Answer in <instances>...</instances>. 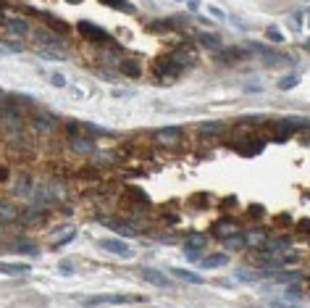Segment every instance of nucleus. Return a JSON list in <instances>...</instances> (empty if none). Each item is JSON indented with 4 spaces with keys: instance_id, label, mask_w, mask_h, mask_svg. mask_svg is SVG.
Returning a JSON list of instances; mask_svg holds the SVG:
<instances>
[{
    "instance_id": "obj_1",
    "label": "nucleus",
    "mask_w": 310,
    "mask_h": 308,
    "mask_svg": "<svg viewBox=\"0 0 310 308\" xmlns=\"http://www.w3.org/2000/svg\"><path fill=\"white\" fill-rule=\"evenodd\" d=\"M134 303H145V295H126V292H100L87 298L84 305H134Z\"/></svg>"
},
{
    "instance_id": "obj_2",
    "label": "nucleus",
    "mask_w": 310,
    "mask_h": 308,
    "mask_svg": "<svg viewBox=\"0 0 310 308\" xmlns=\"http://www.w3.org/2000/svg\"><path fill=\"white\" fill-rule=\"evenodd\" d=\"M37 45H40V55L42 58H55V61H63L66 58V48L55 40V34H48V32H37Z\"/></svg>"
},
{
    "instance_id": "obj_3",
    "label": "nucleus",
    "mask_w": 310,
    "mask_h": 308,
    "mask_svg": "<svg viewBox=\"0 0 310 308\" xmlns=\"http://www.w3.org/2000/svg\"><path fill=\"white\" fill-rule=\"evenodd\" d=\"M102 250H108V253H113V256H121V258H129L132 256V248L124 243V240H113V237H108V240H100L97 243Z\"/></svg>"
},
{
    "instance_id": "obj_4",
    "label": "nucleus",
    "mask_w": 310,
    "mask_h": 308,
    "mask_svg": "<svg viewBox=\"0 0 310 308\" xmlns=\"http://www.w3.org/2000/svg\"><path fill=\"white\" fill-rule=\"evenodd\" d=\"M32 129H34V134H50L55 129V119L50 116V113H34Z\"/></svg>"
},
{
    "instance_id": "obj_5",
    "label": "nucleus",
    "mask_w": 310,
    "mask_h": 308,
    "mask_svg": "<svg viewBox=\"0 0 310 308\" xmlns=\"http://www.w3.org/2000/svg\"><path fill=\"white\" fill-rule=\"evenodd\" d=\"M155 71H158V76H160V74H166V76H176L179 71H184V68H181V66L174 61V55L168 53V55H163V58H158V61H155Z\"/></svg>"
},
{
    "instance_id": "obj_6",
    "label": "nucleus",
    "mask_w": 310,
    "mask_h": 308,
    "mask_svg": "<svg viewBox=\"0 0 310 308\" xmlns=\"http://www.w3.org/2000/svg\"><path fill=\"white\" fill-rule=\"evenodd\" d=\"M0 121H3V127H6V129L19 132V129H21V113H19V108L6 106L3 111H0Z\"/></svg>"
},
{
    "instance_id": "obj_7",
    "label": "nucleus",
    "mask_w": 310,
    "mask_h": 308,
    "mask_svg": "<svg viewBox=\"0 0 310 308\" xmlns=\"http://www.w3.org/2000/svg\"><path fill=\"white\" fill-rule=\"evenodd\" d=\"M140 277L145 279V282H150V284H155V287H171V282H168V277L163 271H158V269H150V266H145V269H140Z\"/></svg>"
},
{
    "instance_id": "obj_8",
    "label": "nucleus",
    "mask_w": 310,
    "mask_h": 308,
    "mask_svg": "<svg viewBox=\"0 0 310 308\" xmlns=\"http://www.w3.org/2000/svg\"><path fill=\"white\" fill-rule=\"evenodd\" d=\"M79 32H82L87 40H92V42H108L106 29H102V27H95V24H89V21H79Z\"/></svg>"
},
{
    "instance_id": "obj_9",
    "label": "nucleus",
    "mask_w": 310,
    "mask_h": 308,
    "mask_svg": "<svg viewBox=\"0 0 310 308\" xmlns=\"http://www.w3.org/2000/svg\"><path fill=\"white\" fill-rule=\"evenodd\" d=\"M3 27H8V32L16 34V37H27V34H29V21L21 19V16H11V19H6Z\"/></svg>"
},
{
    "instance_id": "obj_10",
    "label": "nucleus",
    "mask_w": 310,
    "mask_h": 308,
    "mask_svg": "<svg viewBox=\"0 0 310 308\" xmlns=\"http://www.w3.org/2000/svg\"><path fill=\"white\" fill-rule=\"evenodd\" d=\"M71 147L76 153L89 156V153H95V140L89 134H76V137H71Z\"/></svg>"
},
{
    "instance_id": "obj_11",
    "label": "nucleus",
    "mask_w": 310,
    "mask_h": 308,
    "mask_svg": "<svg viewBox=\"0 0 310 308\" xmlns=\"http://www.w3.org/2000/svg\"><path fill=\"white\" fill-rule=\"evenodd\" d=\"M155 140H158L160 145H174V142L181 140V129H179V127H163V129L155 132Z\"/></svg>"
},
{
    "instance_id": "obj_12",
    "label": "nucleus",
    "mask_w": 310,
    "mask_h": 308,
    "mask_svg": "<svg viewBox=\"0 0 310 308\" xmlns=\"http://www.w3.org/2000/svg\"><path fill=\"white\" fill-rule=\"evenodd\" d=\"M200 269H221V266H226V256L224 253H211V256H200L197 261H194Z\"/></svg>"
},
{
    "instance_id": "obj_13",
    "label": "nucleus",
    "mask_w": 310,
    "mask_h": 308,
    "mask_svg": "<svg viewBox=\"0 0 310 308\" xmlns=\"http://www.w3.org/2000/svg\"><path fill=\"white\" fill-rule=\"evenodd\" d=\"M213 232H216L218 237L229 240V237H237V235H242V226H239V224H234V221H221V224H216V226H213Z\"/></svg>"
},
{
    "instance_id": "obj_14",
    "label": "nucleus",
    "mask_w": 310,
    "mask_h": 308,
    "mask_svg": "<svg viewBox=\"0 0 310 308\" xmlns=\"http://www.w3.org/2000/svg\"><path fill=\"white\" fill-rule=\"evenodd\" d=\"M184 250H187L189 258L197 261V258L202 256V250H205V237H189V243L184 245Z\"/></svg>"
},
{
    "instance_id": "obj_15",
    "label": "nucleus",
    "mask_w": 310,
    "mask_h": 308,
    "mask_svg": "<svg viewBox=\"0 0 310 308\" xmlns=\"http://www.w3.org/2000/svg\"><path fill=\"white\" fill-rule=\"evenodd\" d=\"M119 71H124L126 76L137 79V76L142 74V66H140V61H134V58H124V61L119 63Z\"/></svg>"
},
{
    "instance_id": "obj_16",
    "label": "nucleus",
    "mask_w": 310,
    "mask_h": 308,
    "mask_svg": "<svg viewBox=\"0 0 310 308\" xmlns=\"http://www.w3.org/2000/svg\"><path fill=\"white\" fill-rule=\"evenodd\" d=\"M16 216H19L16 205H11V203H3V200H0V224L16 221Z\"/></svg>"
},
{
    "instance_id": "obj_17",
    "label": "nucleus",
    "mask_w": 310,
    "mask_h": 308,
    "mask_svg": "<svg viewBox=\"0 0 310 308\" xmlns=\"http://www.w3.org/2000/svg\"><path fill=\"white\" fill-rule=\"evenodd\" d=\"M200 45L208 50H221V37L218 34H211V32H202L200 34Z\"/></svg>"
},
{
    "instance_id": "obj_18",
    "label": "nucleus",
    "mask_w": 310,
    "mask_h": 308,
    "mask_svg": "<svg viewBox=\"0 0 310 308\" xmlns=\"http://www.w3.org/2000/svg\"><path fill=\"white\" fill-rule=\"evenodd\" d=\"M174 277L181 279V282H187V284H200V282H202L200 274H194V271H189V269H174Z\"/></svg>"
},
{
    "instance_id": "obj_19",
    "label": "nucleus",
    "mask_w": 310,
    "mask_h": 308,
    "mask_svg": "<svg viewBox=\"0 0 310 308\" xmlns=\"http://www.w3.org/2000/svg\"><path fill=\"white\" fill-rule=\"evenodd\" d=\"M76 237V229L74 226H66V229H55V245H66V243H71V240Z\"/></svg>"
},
{
    "instance_id": "obj_20",
    "label": "nucleus",
    "mask_w": 310,
    "mask_h": 308,
    "mask_svg": "<svg viewBox=\"0 0 310 308\" xmlns=\"http://www.w3.org/2000/svg\"><path fill=\"white\" fill-rule=\"evenodd\" d=\"M0 274L19 277V274H29V266H27V264H0Z\"/></svg>"
},
{
    "instance_id": "obj_21",
    "label": "nucleus",
    "mask_w": 310,
    "mask_h": 308,
    "mask_svg": "<svg viewBox=\"0 0 310 308\" xmlns=\"http://www.w3.org/2000/svg\"><path fill=\"white\" fill-rule=\"evenodd\" d=\"M11 250H14V253H24V256H37L40 253V248L34 243H14Z\"/></svg>"
},
{
    "instance_id": "obj_22",
    "label": "nucleus",
    "mask_w": 310,
    "mask_h": 308,
    "mask_svg": "<svg viewBox=\"0 0 310 308\" xmlns=\"http://www.w3.org/2000/svg\"><path fill=\"white\" fill-rule=\"evenodd\" d=\"M242 50H239V48H226L224 53H218V61H226V63H234L237 58H242Z\"/></svg>"
},
{
    "instance_id": "obj_23",
    "label": "nucleus",
    "mask_w": 310,
    "mask_h": 308,
    "mask_svg": "<svg viewBox=\"0 0 310 308\" xmlns=\"http://www.w3.org/2000/svg\"><path fill=\"white\" fill-rule=\"evenodd\" d=\"M263 240H266V232H260V229H255V232H247L245 235V245H250V248H258Z\"/></svg>"
},
{
    "instance_id": "obj_24",
    "label": "nucleus",
    "mask_w": 310,
    "mask_h": 308,
    "mask_svg": "<svg viewBox=\"0 0 310 308\" xmlns=\"http://www.w3.org/2000/svg\"><path fill=\"white\" fill-rule=\"evenodd\" d=\"M234 277H237V279H245V282H255V279H260V274L250 271V269H237Z\"/></svg>"
},
{
    "instance_id": "obj_25",
    "label": "nucleus",
    "mask_w": 310,
    "mask_h": 308,
    "mask_svg": "<svg viewBox=\"0 0 310 308\" xmlns=\"http://www.w3.org/2000/svg\"><path fill=\"white\" fill-rule=\"evenodd\" d=\"M102 3L111 6V8H119V11H134L129 0H102Z\"/></svg>"
},
{
    "instance_id": "obj_26",
    "label": "nucleus",
    "mask_w": 310,
    "mask_h": 308,
    "mask_svg": "<svg viewBox=\"0 0 310 308\" xmlns=\"http://www.w3.org/2000/svg\"><path fill=\"white\" fill-rule=\"evenodd\" d=\"M263 61H266V63H271V66H273V63H286V58H284V55H273V53H268V50L263 53Z\"/></svg>"
},
{
    "instance_id": "obj_27",
    "label": "nucleus",
    "mask_w": 310,
    "mask_h": 308,
    "mask_svg": "<svg viewBox=\"0 0 310 308\" xmlns=\"http://www.w3.org/2000/svg\"><path fill=\"white\" fill-rule=\"evenodd\" d=\"M297 82H300L297 76H284V79H279V90H292Z\"/></svg>"
},
{
    "instance_id": "obj_28",
    "label": "nucleus",
    "mask_w": 310,
    "mask_h": 308,
    "mask_svg": "<svg viewBox=\"0 0 310 308\" xmlns=\"http://www.w3.org/2000/svg\"><path fill=\"white\" fill-rule=\"evenodd\" d=\"M266 37L273 40V42H281V40H284V34H281L276 27H268V29H266Z\"/></svg>"
},
{
    "instance_id": "obj_29",
    "label": "nucleus",
    "mask_w": 310,
    "mask_h": 308,
    "mask_svg": "<svg viewBox=\"0 0 310 308\" xmlns=\"http://www.w3.org/2000/svg\"><path fill=\"white\" fill-rule=\"evenodd\" d=\"M224 127H221V124H202V127H200V132L202 134H211V132H221Z\"/></svg>"
},
{
    "instance_id": "obj_30",
    "label": "nucleus",
    "mask_w": 310,
    "mask_h": 308,
    "mask_svg": "<svg viewBox=\"0 0 310 308\" xmlns=\"http://www.w3.org/2000/svg\"><path fill=\"white\" fill-rule=\"evenodd\" d=\"M50 82H53L55 87H63V85H66V79H63L61 74H53V76H50Z\"/></svg>"
},
{
    "instance_id": "obj_31",
    "label": "nucleus",
    "mask_w": 310,
    "mask_h": 308,
    "mask_svg": "<svg viewBox=\"0 0 310 308\" xmlns=\"http://www.w3.org/2000/svg\"><path fill=\"white\" fill-rule=\"evenodd\" d=\"M211 14H213L216 19H226V14H224L221 8H216V6H211Z\"/></svg>"
},
{
    "instance_id": "obj_32",
    "label": "nucleus",
    "mask_w": 310,
    "mask_h": 308,
    "mask_svg": "<svg viewBox=\"0 0 310 308\" xmlns=\"http://www.w3.org/2000/svg\"><path fill=\"white\" fill-rule=\"evenodd\" d=\"M0 24H6V14H3V11H0Z\"/></svg>"
},
{
    "instance_id": "obj_33",
    "label": "nucleus",
    "mask_w": 310,
    "mask_h": 308,
    "mask_svg": "<svg viewBox=\"0 0 310 308\" xmlns=\"http://www.w3.org/2000/svg\"><path fill=\"white\" fill-rule=\"evenodd\" d=\"M66 3H82V0H66Z\"/></svg>"
},
{
    "instance_id": "obj_34",
    "label": "nucleus",
    "mask_w": 310,
    "mask_h": 308,
    "mask_svg": "<svg viewBox=\"0 0 310 308\" xmlns=\"http://www.w3.org/2000/svg\"><path fill=\"white\" fill-rule=\"evenodd\" d=\"M179 3H181V0H179Z\"/></svg>"
}]
</instances>
